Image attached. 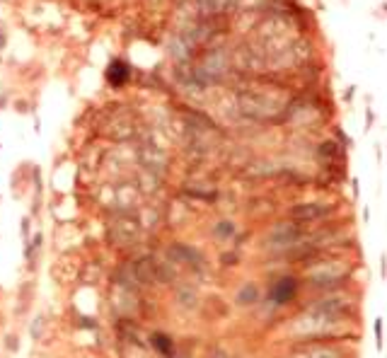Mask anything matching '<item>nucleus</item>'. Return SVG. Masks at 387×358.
<instances>
[{"mask_svg":"<svg viewBox=\"0 0 387 358\" xmlns=\"http://www.w3.org/2000/svg\"><path fill=\"white\" fill-rule=\"evenodd\" d=\"M334 213V208L329 204H320V201H305V204H295L290 211H288V218L298 225H312V223H320L324 218Z\"/></svg>","mask_w":387,"mask_h":358,"instance_id":"nucleus-1","label":"nucleus"},{"mask_svg":"<svg viewBox=\"0 0 387 358\" xmlns=\"http://www.w3.org/2000/svg\"><path fill=\"white\" fill-rule=\"evenodd\" d=\"M303 237H305V227L298 225V223H293V220L288 218V220H283V223H276V227L271 230L269 242H271L273 247H278V249H293L295 245L303 242Z\"/></svg>","mask_w":387,"mask_h":358,"instance_id":"nucleus-2","label":"nucleus"},{"mask_svg":"<svg viewBox=\"0 0 387 358\" xmlns=\"http://www.w3.org/2000/svg\"><path fill=\"white\" fill-rule=\"evenodd\" d=\"M300 293V281L295 276H278L269 288V300L273 305H290Z\"/></svg>","mask_w":387,"mask_h":358,"instance_id":"nucleus-3","label":"nucleus"},{"mask_svg":"<svg viewBox=\"0 0 387 358\" xmlns=\"http://www.w3.org/2000/svg\"><path fill=\"white\" fill-rule=\"evenodd\" d=\"M167 254H170V259H172V262L189 264L192 269H198V266H201V262H203L201 252H196V249L189 247V245H172Z\"/></svg>","mask_w":387,"mask_h":358,"instance_id":"nucleus-4","label":"nucleus"},{"mask_svg":"<svg viewBox=\"0 0 387 358\" xmlns=\"http://www.w3.org/2000/svg\"><path fill=\"white\" fill-rule=\"evenodd\" d=\"M235 300H237L240 307H252V305H257L259 300H261V290H259L257 283H245L237 290Z\"/></svg>","mask_w":387,"mask_h":358,"instance_id":"nucleus-5","label":"nucleus"},{"mask_svg":"<svg viewBox=\"0 0 387 358\" xmlns=\"http://www.w3.org/2000/svg\"><path fill=\"white\" fill-rule=\"evenodd\" d=\"M135 276L143 283H155L157 281V264L153 259H140L135 264Z\"/></svg>","mask_w":387,"mask_h":358,"instance_id":"nucleus-6","label":"nucleus"},{"mask_svg":"<svg viewBox=\"0 0 387 358\" xmlns=\"http://www.w3.org/2000/svg\"><path fill=\"white\" fill-rule=\"evenodd\" d=\"M150 341H153L155 351H157L162 358H174V341H172L167 334H160V332H155V334L150 337Z\"/></svg>","mask_w":387,"mask_h":358,"instance_id":"nucleus-7","label":"nucleus"},{"mask_svg":"<svg viewBox=\"0 0 387 358\" xmlns=\"http://www.w3.org/2000/svg\"><path fill=\"white\" fill-rule=\"evenodd\" d=\"M373 334H375V349L383 351V346H385V322H383V317H375Z\"/></svg>","mask_w":387,"mask_h":358,"instance_id":"nucleus-8","label":"nucleus"},{"mask_svg":"<svg viewBox=\"0 0 387 358\" xmlns=\"http://www.w3.org/2000/svg\"><path fill=\"white\" fill-rule=\"evenodd\" d=\"M215 235H218V237L230 240V237L235 235V223H230V220H220V223H218V227H215Z\"/></svg>","mask_w":387,"mask_h":358,"instance_id":"nucleus-9","label":"nucleus"},{"mask_svg":"<svg viewBox=\"0 0 387 358\" xmlns=\"http://www.w3.org/2000/svg\"><path fill=\"white\" fill-rule=\"evenodd\" d=\"M380 271H383V279H387V254L380 257Z\"/></svg>","mask_w":387,"mask_h":358,"instance_id":"nucleus-10","label":"nucleus"},{"mask_svg":"<svg viewBox=\"0 0 387 358\" xmlns=\"http://www.w3.org/2000/svg\"><path fill=\"white\" fill-rule=\"evenodd\" d=\"M363 220H366V223L370 220V211H368V208H363Z\"/></svg>","mask_w":387,"mask_h":358,"instance_id":"nucleus-11","label":"nucleus"}]
</instances>
